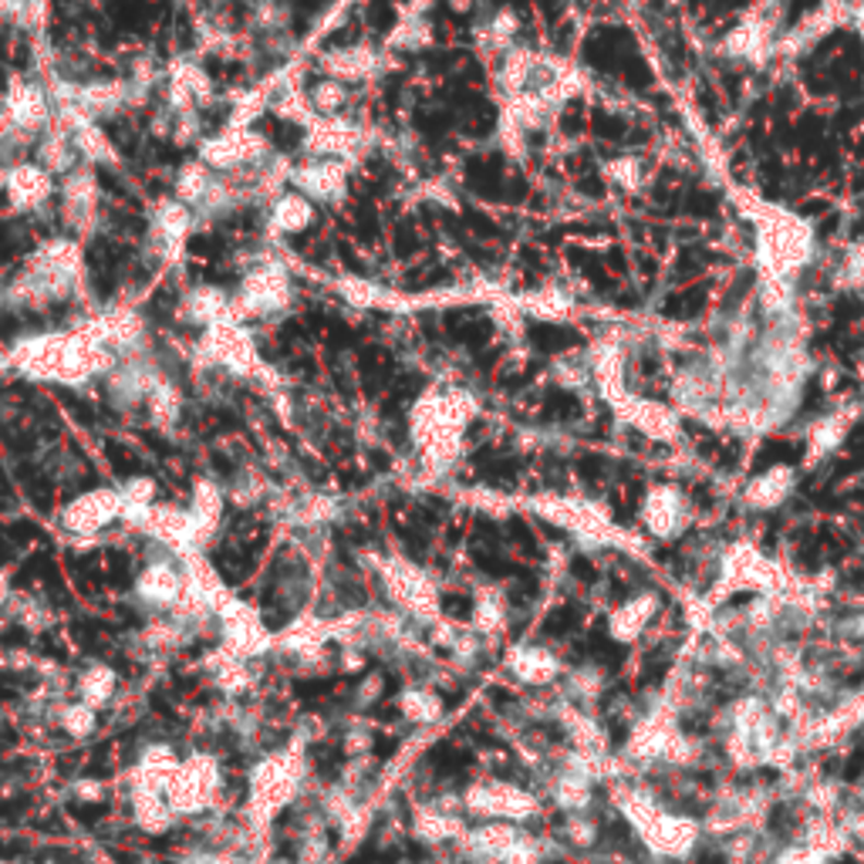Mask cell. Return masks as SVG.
Masks as SVG:
<instances>
[{
	"mask_svg": "<svg viewBox=\"0 0 864 864\" xmlns=\"http://www.w3.org/2000/svg\"><path fill=\"white\" fill-rule=\"evenodd\" d=\"M11 362L31 375L58 386H85L98 375H109L119 358L101 344L95 328L85 331H61V334H31L14 344Z\"/></svg>",
	"mask_w": 864,
	"mask_h": 864,
	"instance_id": "1",
	"label": "cell"
},
{
	"mask_svg": "<svg viewBox=\"0 0 864 864\" xmlns=\"http://www.w3.org/2000/svg\"><path fill=\"white\" fill-rule=\"evenodd\" d=\"M82 254L78 244L68 236H54L45 240V244L31 254L27 267L17 273L8 288V301L17 307H48V304H61L75 294V288L82 284Z\"/></svg>",
	"mask_w": 864,
	"mask_h": 864,
	"instance_id": "2",
	"label": "cell"
},
{
	"mask_svg": "<svg viewBox=\"0 0 864 864\" xmlns=\"http://www.w3.org/2000/svg\"><path fill=\"white\" fill-rule=\"evenodd\" d=\"M470 416V399L463 392H429L412 412V433L429 460H449L457 453L463 426Z\"/></svg>",
	"mask_w": 864,
	"mask_h": 864,
	"instance_id": "3",
	"label": "cell"
},
{
	"mask_svg": "<svg viewBox=\"0 0 864 864\" xmlns=\"http://www.w3.org/2000/svg\"><path fill=\"white\" fill-rule=\"evenodd\" d=\"M291 301H294V284L288 278V270L273 260H264L247 273L244 284H240V294L233 297V318L236 315L260 318V321L281 318L288 315Z\"/></svg>",
	"mask_w": 864,
	"mask_h": 864,
	"instance_id": "4",
	"label": "cell"
},
{
	"mask_svg": "<svg viewBox=\"0 0 864 864\" xmlns=\"http://www.w3.org/2000/svg\"><path fill=\"white\" fill-rule=\"evenodd\" d=\"M267 159H270V153L264 149V139L257 132H251L247 125H230V129H223V132L199 143V162L214 172H223V177L260 169Z\"/></svg>",
	"mask_w": 864,
	"mask_h": 864,
	"instance_id": "5",
	"label": "cell"
},
{
	"mask_svg": "<svg viewBox=\"0 0 864 864\" xmlns=\"http://www.w3.org/2000/svg\"><path fill=\"white\" fill-rule=\"evenodd\" d=\"M199 355L206 368H223L230 375H257V349L251 331L236 318H227L214 328H206L199 338Z\"/></svg>",
	"mask_w": 864,
	"mask_h": 864,
	"instance_id": "6",
	"label": "cell"
},
{
	"mask_svg": "<svg viewBox=\"0 0 864 864\" xmlns=\"http://www.w3.org/2000/svg\"><path fill=\"white\" fill-rule=\"evenodd\" d=\"M291 186L315 206H338L349 193V162L311 156L307 162L291 169Z\"/></svg>",
	"mask_w": 864,
	"mask_h": 864,
	"instance_id": "7",
	"label": "cell"
},
{
	"mask_svg": "<svg viewBox=\"0 0 864 864\" xmlns=\"http://www.w3.org/2000/svg\"><path fill=\"white\" fill-rule=\"evenodd\" d=\"M122 494L119 490H88L64 507V531L92 537L109 524L122 521Z\"/></svg>",
	"mask_w": 864,
	"mask_h": 864,
	"instance_id": "8",
	"label": "cell"
},
{
	"mask_svg": "<svg viewBox=\"0 0 864 864\" xmlns=\"http://www.w3.org/2000/svg\"><path fill=\"white\" fill-rule=\"evenodd\" d=\"M196 223V214L190 210L186 203H180L177 196L172 199H162L156 210H153V227H149V240H153V247L162 254V257H172V254H180L183 244H186V236Z\"/></svg>",
	"mask_w": 864,
	"mask_h": 864,
	"instance_id": "9",
	"label": "cell"
},
{
	"mask_svg": "<svg viewBox=\"0 0 864 864\" xmlns=\"http://www.w3.org/2000/svg\"><path fill=\"white\" fill-rule=\"evenodd\" d=\"M4 193L11 196L14 210H41V206L54 196V177L45 172L38 162H17L8 169Z\"/></svg>",
	"mask_w": 864,
	"mask_h": 864,
	"instance_id": "10",
	"label": "cell"
},
{
	"mask_svg": "<svg viewBox=\"0 0 864 864\" xmlns=\"http://www.w3.org/2000/svg\"><path fill=\"white\" fill-rule=\"evenodd\" d=\"M180 318L196 328H214L227 318H233V297L223 288L199 284L180 301Z\"/></svg>",
	"mask_w": 864,
	"mask_h": 864,
	"instance_id": "11",
	"label": "cell"
},
{
	"mask_svg": "<svg viewBox=\"0 0 864 864\" xmlns=\"http://www.w3.org/2000/svg\"><path fill=\"white\" fill-rule=\"evenodd\" d=\"M510 669L516 679H524L531 685H550L561 679V659L547 645H516L510 655Z\"/></svg>",
	"mask_w": 864,
	"mask_h": 864,
	"instance_id": "12",
	"label": "cell"
},
{
	"mask_svg": "<svg viewBox=\"0 0 864 864\" xmlns=\"http://www.w3.org/2000/svg\"><path fill=\"white\" fill-rule=\"evenodd\" d=\"M311 223H315V203H311L307 196H301L297 190L294 193H278L270 199L267 227L273 233L294 236V233H304Z\"/></svg>",
	"mask_w": 864,
	"mask_h": 864,
	"instance_id": "13",
	"label": "cell"
},
{
	"mask_svg": "<svg viewBox=\"0 0 864 864\" xmlns=\"http://www.w3.org/2000/svg\"><path fill=\"white\" fill-rule=\"evenodd\" d=\"M375 68V51L365 48V45H355V48H341L334 51L328 61H325V72L334 78V82H358V78H368Z\"/></svg>",
	"mask_w": 864,
	"mask_h": 864,
	"instance_id": "14",
	"label": "cell"
},
{
	"mask_svg": "<svg viewBox=\"0 0 864 864\" xmlns=\"http://www.w3.org/2000/svg\"><path fill=\"white\" fill-rule=\"evenodd\" d=\"M214 180H217V172H214V169H206V166L196 159V162H186V166L180 169L177 186H172V190H177V199L186 203L190 210L196 214V210H199V203L206 199V193H210Z\"/></svg>",
	"mask_w": 864,
	"mask_h": 864,
	"instance_id": "15",
	"label": "cell"
},
{
	"mask_svg": "<svg viewBox=\"0 0 864 864\" xmlns=\"http://www.w3.org/2000/svg\"><path fill=\"white\" fill-rule=\"evenodd\" d=\"M146 405H149V416H153L156 426H172V423L180 419V409H183V402H180V389L172 386L169 378H159L156 389H153L149 399H146Z\"/></svg>",
	"mask_w": 864,
	"mask_h": 864,
	"instance_id": "16",
	"label": "cell"
}]
</instances>
